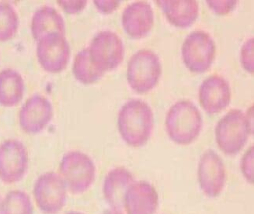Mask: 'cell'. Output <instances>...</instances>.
Wrapping results in <instances>:
<instances>
[{
  "instance_id": "cell-1",
  "label": "cell",
  "mask_w": 254,
  "mask_h": 214,
  "mask_svg": "<svg viewBox=\"0 0 254 214\" xmlns=\"http://www.w3.org/2000/svg\"><path fill=\"white\" fill-rule=\"evenodd\" d=\"M118 130L124 141L133 148L148 142L153 127V113L143 100H131L122 107L118 113Z\"/></svg>"
},
{
  "instance_id": "cell-2",
  "label": "cell",
  "mask_w": 254,
  "mask_h": 214,
  "mask_svg": "<svg viewBox=\"0 0 254 214\" xmlns=\"http://www.w3.org/2000/svg\"><path fill=\"white\" fill-rule=\"evenodd\" d=\"M254 134V106L247 114L239 109L229 111L215 127L217 145L228 156L238 154Z\"/></svg>"
},
{
  "instance_id": "cell-3",
  "label": "cell",
  "mask_w": 254,
  "mask_h": 214,
  "mask_svg": "<svg viewBox=\"0 0 254 214\" xmlns=\"http://www.w3.org/2000/svg\"><path fill=\"white\" fill-rule=\"evenodd\" d=\"M202 128L199 109L189 100H181L171 107L166 117V129L177 145H188L195 141Z\"/></svg>"
},
{
  "instance_id": "cell-4",
  "label": "cell",
  "mask_w": 254,
  "mask_h": 214,
  "mask_svg": "<svg viewBox=\"0 0 254 214\" xmlns=\"http://www.w3.org/2000/svg\"><path fill=\"white\" fill-rule=\"evenodd\" d=\"M59 174L73 195L84 193L96 178V166L90 156L80 151L64 154L59 165Z\"/></svg>"
},
{
  "instance_id": "cell-5",
  "label": "cell",
  "mask_w": 254,
  "mask_h": 214,
  "mask_svg": "<svg viewBox=\"0 0 254 214\" xmlns=\"http://www.w3.org/2000/svg\"><path fill=\"white\" fill-rule=\"evenodd\" d=\"M161 73L159 57L148 49H141L134 54L127 65L129 85L138 93H145L153 89L157 85Z\"/></svg>"
},
{
  "instance_id": "cell-6",
  "label": "cell",
  "mask_w": 254,
  "mask_h": 214,
  "mask_svg": "<svg viewBox=\"0 0 254 214\" xmlns=\"http://www.w3.org/2000/svg\"><path fill=\"white\" fill-rule=\"evenodd\" d=\"M33 196L41 212L57 214L66 204L68 189L59 173L47 171L34 182Z\"/></svg>"
},
{
  "instance_id": "cell-7",
  "label": "cell",
  "mask_w": 254,
  "mask_h": 214,
  "mask_svg": "<svg viewBox=\"0 0 254 214\" xmlns=\"http://www.w3.org/2000/svg\"><path fill=\"white\" fill-rule=\"evenodd\" d=\"M215 44L208 33L193 31L182 45L183 61L192 72L203 73L211 68L215 56Z\"/></svg>"
},
{
  "instance_id": "cell-8",
  "label": "cell",
  "mask_w": 254,
  "mask_h": 214,
  "mask_svg": "<svg viewBox=\"0 0 254 214\" xmlns=\"http://www.w3.org/2000/svg\"><path fill=\"white\" fill-rule=\"evenodd\" d=\"M36 54L44 71L52 74L60 73L68 66L71 47L65 35L50 33L38 40Z\"/></svg>"
},
{
  "instance_id": "cell-9",
  "label": "cell",
  "mask_w": 254,
  "mask_h": 214,
  "mask_svg": "<svg viewBox=\"0 0 254 214\" xmlns=\"http://www.w3.org/2000/svg\"><path fill=\"white\" fill-rule=\"evenodd\" d=\"M88 51L92 63L104 73L118 67L123 61L125 53L120 37L109 31L96 34Z\"/></svg>"
},
{
  "instance_id": "cell-10",
  "label": "cell",
  "mask_w": 254,
  "mask_h": 214,
  "mask_svg": "<svg viewBox=\"0 0 254 214\" xmlns=\"http://www.w3.org/2000/svg\"><path fill=\"white\" fill-rule=\"evenodd\" d=\"M28 167V152L21 141L7 139L0 144V180L4 184L13 185L20 182Z\"/></svg>"
},
{
  "instance_id": "cell-11",
  "label": "cell",
  "mask_w": 254,
  "mask_h": 214,
  "mask_svg": "<svg viewBox=\"0 0 254 214\" xmlns=\"http://www.w3.org/2000/svg\"><path fill=\"white\" fill-rule=\"evenodd\" d=\"M53 107L49 99L34 95L27 99L19 112V123L23 132L31 135L43 131L52 121Z\"/></svg>"
},
{
  "instance_id": "cell-12",
  "label": "cell",
  "mask_w": 254,
  "mask_h": 214,
  "mask_svg": "<svg viewBox=\"0 0 254 214\" xmlns=\"http://www.w3.org/2000/svg\"><path fill=\"white\" fill-rule=\"evenodd\" d=\"M198 181L203 193L215 198L223 191L226 185V168L220 156L213 150L206 151L198 165Z\"/></svg>"
},
{
  "instance_id": "cell-13",
  "label": "cell",
  "mask_w": 254,
  "mask_h": 214,
  "mask_svg": "<svg viewBox=\"0 0 254 214\" xmlns=\"http://www.w3.org/2000/svg\"><path fill=\"white\" fill-rule=\"evenodd\" d=\"M200 106L208 114L222 112L231 100L229 82L222 77L212 75L206 79L199 89Z\"/></svg>"
},
{
  "instance_id": "cell-14",
  "label": "cell",
  "mask_w": 254,
  "mask_h": 214,
  "mask_svg": "<svg viewBox=\"0 0 254 214\" xmlns=\"http://www.w3.org/2000/svg\"><path fill=\"white\" fill-rule=\"evenodd\" d=\"M159 206V194L152 184L138 181L131 184L124 197L127 214H154Z\"/></svg>"
},
{
  "instance_id": "cell-15",
  "label": "cell",
  "mask_w": 254,
  "mask_h": 214,
  "mask_svg": "<svg viewBox=\"0 0 254 214\" xmlns=\"http://www.w3.org/2000/svg\"><path fill=\"white\" fill-rule=\"evenodd\" d=\"M122 21L125 31L130 37L140 39L152 30L154 13L148 2H133L124 10Z\"/></svg>"
},
{
  "instance_id": "cell-16",
  "label": "cell",
  "mask_w": 254,
  "mask_h": 214,
  "mask_svg": "<svg viewBox=\"0 0 254 214\" xmlns=\"http://www.w3.org/2000/svg\"><path fill=\"white\" fill-rule=\"evenodd\" d=\"M134 182V176L126 168L120 167L108 172L103 183V195L111 209L123 208L125 195Z\"/></svg>"
},
{
  "instance_id": "cell-17",
  "label": "cell",
  "mask_w": 254,
  "mask_h": 214,
  "mask_svg": "<svg viewBox=\"0 0 254 214\" xmlns=\"http://www.w3.org/2000/svg\"><path fill=\"white\" fill-rule=\"evenodd\" d=\"M171 24L179 28L190 27L197 19L199 5L195 0L156 1Z\"/></svg>"
},
{
  "instance_id": "cell-18",
  "label": "cell",
  "mask_w": 254,
  "mask_h": 214,
  "mask_svg": "<svg viewBox=\"0 0 254 214\" xmlns=\"http://www.w3.org/2000/svg\"><path fill=\"white\" fill-rule=\"evenodd\" d=\"M31 34L38 41L45 34L59 33L65 35L66 26L64 19L55 8L42 6L34 13L31 20Z\"/></svg>"
},
{
  "instance_id": "cell-19",
  "label": "cell",
  "mask_w": 254,
  "mask_h": 214,
  "mask_svg": "<svg viewBox=\"0 0 254 214\" xmlns=\"http://www.w3.org/2000/svg\"><path fill=\"white\" fill-rule=\"evenodd\" d=\"M25 85L18 71L6 68L0 71V105L13 107L23 100Z\"/></svg>"
},
{
  "instance_id": "cell-20",
  "label": "cell",
  "mask_w": 254,
  "mask_h": 214,
  "mask_svg": "<svg viewBox=\"0 0 254 214\" xmlns=\"http://www.w3.org/2000/svg\"><path fill=\"white\" fill-rule=\"evenodd\" d=\"M72 72L75 79L84 85L93 84L104 75V72L96 68L92 63L88 49L78 52L74 59Z\"/></svg>"
},
{
  "instance_id": "cell-21",
  "label": "cell",
  "mask_w": 254,
  "mask_h": 214,
  "mask_svg": "<svg viewBox=\"0 0 254 214\" xmlns=\"http://www.w3.org/2000/svg\"><path fill=\"white\" fill-rule=\"evenodd\" d=\"M34 206L28 193L15 189L2 199L0 214H34Z\"/></svg>"
},
{
  "instance_id": "cell-22",
  "label": "cell",
  "mask_w": 254,
  "mask_h": 214,
  "mask_svg": "<svg viewBox=\"0 0 254 214\" xmlns=\"http://www.w3.org/2000/svg\"><path fill=\"white\" fill-rule=\"evenodd\" d=\"M20 20L14 8L7 2H0V41L14 38L18 31Z\"/></svg>"
},
{
  "instance_id": "cell-23",
  "label": "cell",
  "mask_w": 254,
  "mask_h": 214,
  "mask_svg": "<svg viewBox=\"0 0 254 214\" xmlns=\"http://www.w3.org/2000/svg\"><path fill=\"white\" fill-rule=\"evenodd\" d=\"M254 38L246 41L240 52V61L246 71L250 73H254Z\"/></svg>"
},
{
  "instance_id": "cell-24",
  "label": "cell",
  "mask_w": 254,
  "mask_h": 214,
  "mask_svg": "<svg viewBox=\"0 0 254 214\" xmlns=\"http://www.w3.org/2000/svg\"><path fill=\"white\" fill-rule=\"evenodd\" d=\"M254 147H250L248 150L244 153L240 161V168L242 174L246 180L250 184H254Z\"/></svg>"
},
{
  "instance_id": "cell-25",
  "label": "cell",
  "mask_w": 254,
  "mask_h": 214,
  "mask_svg": "<svg viewBox=\"0 0 254 214\" xmlns=\"http://www.w3.org/2000/svg\"><path fill=\"white\" fill-rule=\"evenodd\" d=\"M56 2L65 13L70 15L80 13L87 5L86 0H57Z\"/></svg>"
},
{
  "instance_id": "cell-26",
  "label": "cell",
  "mask_w": 254,
  "mask_h": 214,
  "mask_svg": "<svg viewBox=\"0 0 254 214\" xmlns=\"http://www.w3.org/2000/svg\"><path fill=\"white\" fill-rule=\"evenodd\" d=\"M208 6L214 11L216 14L224 16L230 13L236 7L237 2L234 0L231 1H207Z\"/></svg>"
},
{
  "instance_id": "cell-27",
  "label": "cell",
  "mask_w": 254,
  "mask_h": 214,
  "mask_svg": "<svg viewBox=\"0 0 254 214\" xmlns=\"http://www.w3.org/2000/svg\"><path fill=\"white\" fill-rule=\"evenodd\" d=\"M93 2L100 13L104 14L113 13L120 5V1L116 0H95Z\"/></svg>"
},
{
  "instance_id": "cell-28",
  "label": "cell",
  "mask_w": 254,
  "mask_h": 214,
  "mask_svg": "<svg viewBox=\"0 0 254 214\" xmlns=\"http://www.w3.org/2000/svg\"><path fill=\"white\" fill-rule=\"evenodd\" d=\"M102 214H123L121 211H117V210L111 209L107 210L104 211Z\"/></svg>"
},
{
  "instance_id": "cell-29",
  "label": "cell",
  "mask_w": 254,
  "mask_h": 214,
  "mask_svg": "<svg viewBox=\"0 0 254 214\" xmlns=\"http://www.w3.org/2000/svg\"><path fill=\"white\" fill-rule=\"evenodd\" d=\"M64 214H84L83 213L79 212V211H72L69 212L65 213Z\"/></svg>"
},
{
  "instance_id": "cell-30",
  "label": "cell",
  "mask_w": 254,
  "mask_h": 214,
  "mask_svg": "<svg viewBox=\"0 0 254 214\" xmlns=\"http://www.w3.org/2000/svg\"><path fill=\"white\" fill-rule=\"evenodd\" d=\"M2 197H1V195H0V211H1V205H2Z\"/></svg>"
}]
</instances>
